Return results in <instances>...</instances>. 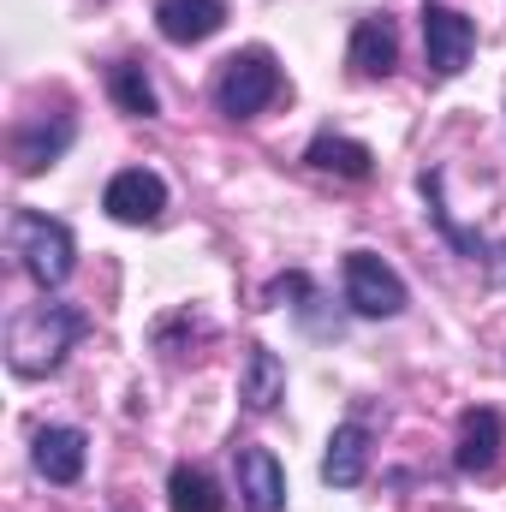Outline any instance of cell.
Wrapping results in <instances>:
<instances>
[{
  "label": "cell",
  "mask_w": 506,
  "mask_h": 512,
  "mask_svg": "<svg viewBox=\"0 0 506 512\" xmlns=\"http://www.w3.org/2000/svg\"><path fill=\"white\" fill-rule=\"evenodd\" d=\"M108 90H114V102L126 108L131 120H155V114H161V96H155V84H149V72H143L137 60H120V66L108 72Z\"/></svg>",
  "instance_id": "cell-17"
},
{
  "label": "cell",
  "mask_w": 506,
  "mask_h": 512,
  "mask_svg": "<svg viewBox=\"0 0 506 512\" xmlns=\"http://www.w3.org/2000/svg\"><path fill=\"white\" fill-rule=\"evenodd\" d=\"M66 143H72V120H30L12 131V161L18 173H42L66 155Z\"/></svg>",
  "instance_id": "cell-13"
},
{
  "label": "cell",
  "mask_w": 506,
  "mask_h": 512,
  "mask_svg": "<svg viewBox=\"0 0 506 512\" xmlns=\"http://www.w3.org/2000/svg\"><path fill=\"white\" fill-rule=\"evenodd\" d=\"M84 453H90V441H84V429H72V423H48L42 435H36V471L48 477V483H78L84 477Z\"/></svg>",
  "instance_id": "cell-10"
},
{
  "label": "cell",
  "mask_w": 506,
  "mask_h": 512,
  "mask_svg": "<svg viewBox=\"0 0 506 512\" xmlns=\"http://www.w3.org/2000/svg\"><path fill=\"white\" fill-rule=\"evenodd\" d=\"M370 471V429L364 423H340L334 441H328V459H322V483L328 489H358Z\"/></svg>",
  "instance_id": "cell-11"
},
{
  "label": "cell",
  "mask_w": 506,
  "mask_h": 512,
  "mask_svg": "<svg viewBox=\"0 0 506 512\" xmlns=\"http://www.w3.org/2000/svg\"><path fill=\"white\" fill-rule=\"evenodd\" d=\"M423 191H429V215H435V227H441V233H447V239H453V245H459L465 256H483L477 233H465V227L447 215V203H441V173H423Z\"/></svg>",
  "instance_id": "cell-18"
},
{
  "label": "cell",
  "mask_w": 506,
  "mask_h": 512,
  "mask_svg": "<svg viewBox=\"0 0 506 512\" xmlns=\"http://www.w3.org/2000/svg\"><path fill=\"white\" fill-rule=\"evenodd\" d=\"M274 90H280L274 60H268L262 48H245V54H233V60L221 66V78H215V108H221L227 120H251V114H262V108L274 102Z\"/></svg>",
  "instance_id": "cell-3"
},
{
  "label": "cell",
  "mask_w": 506,
  "mask_h": 512,
  "mask_svg": "<svg viewBox=\"0 0 506 512\" xmlns=\"http://www.w3.org/2000/svg\"><path fill=\"white\" fill-rule=\"evenodd\" d=\"M346 298H352L358 316H399L405 310V280L376 251H352L346 256Z\"/></svg>",
  "instance_id": "cell-5"
},
{
  "label": "cell",
  "mask_w": 506,
  "mask_h": 512,
  "mask_svg": "<svg viewBox=\"0 0 506 512\" xmlns=\"http://www.w3.org/2000/svg\"><path fill=\"white\" fill-rule=\"evenodd\" d=\"M167 507L173 512H227V495H221V483L203 465H179L167 477Z\"/></svg>",
  "instance_id": "cell-16"
},
{
  "label": "cell",
  "mask_w": 506,
  "mask_h": 512,
  "mask_svg": "<svg viewBox=\"0 0 506 512\" xmlns=\"http://www.w3.org/2000/svg\"><path fill=\"white\" fill-rule=\"evenodd\" d=\"M501 447H506L501 411H489V405H471V411L459 417V447H453V465H459L465 477H489V471L501 465Z\"/></svg>",
  "instance_id": "cell-7"
},
{
  "label": "cell",
  "mask_w": 506,
  "mask_h": 512,
  "mask_svg": "<svg viewBox=\"0 0 506 512\" xmlns=\"http://www.w3.org/2000/svg\"><path fill=\"white\" fill-rule=\"evenodd\" d=\"M102 209H108L114 221H126V227H149V221H161V209H167V185H161V173H149V167H126V173L108 179Z\"/></svg>",
  "instance_id": "cell-6"
},
{
  "label": "cell",
  "mask_w": 506,
  "mask_h": 512,
  "mask_svg": "<svg viewBox=\"0 0 506 512\" xmlns=\"http://www.w3.org/2000/svg\"><path fill=\"white\" fill-rule=\"evenodd\" d=\"M304 161H310L316 173H334V179H370V173H376L370 143H358V137H334V131H322V137L310 143Z\"/></svg>",
  "instance_id": "cell-15"
},
{
  "label": "cell",
  "mask_w": 506,
  "mask_h": 512,
  "mask_svg": "<svg viewBox=\"0 0 506 512\" xmlns=\"http://www.w3.org/2000/svg\"><path fill=\"white\" fill-rule=\"evenodd\" d=\"M495 268H501V280H506V245H501V251H495Z\"/></svg>",
  "instance_id": "cell-19"
},
{
  "label": "cell",
  "mask_w": 506,
  "mask_h": 512,
  "mask_svg": "<svg viewBox=\"0 0 506 512\" xmlns=\"http://www.w3.org/2000/svg\"><path fill=\"white\" fill-rule=\"evenodd\" d=\"M352 66H358L364 78H387V72L399 66V30H393L387 12L364 18V24L352 30Z\"/></svg>",
  "instance_id": "cell-14"
},
{
  "label": "cell",
  "mask_w": 506,
  "mask_h": 512,
  "mask_svg": "<svg viewBox=\"0 0 506 512\" xmlns=\"http://www.w3.org/2000/svg\"><path fill=\"white\" fill-rule=\"evenodd\" d=\"M6 245H12L18 268H24L42 292L60 286V280L72 274V262H78V245H72L66 221H54V215H42V209H18L12 227H6Z\"/></svg>",
  "instance_id": "cell-2"
},
{
  "label": "cell",
  "mask_w": 506,
  "mask_h": 512,
  "mask_svg": "<svg viewBox=\"0 0 506 512\" xmlns=\"http://www.w3.org/2000/svg\"><path fill=\"white\" fill-rule=\"evenodd\" d=\"M155 24H161L167 42L191 48V42H209L227 24V0H155Z\"/></svg>",
  "instance_id": "cell-8"
},
{
  "label": "cell",
  "mask_w": 506,
  "mask_h": 512,
  "mask_svg": "<svg viewBox=\"0 0 506 512\" xmlns=\"http://www.w3.org/2000/svg\"><path fill=\"white\" fill-rule=\"evenodd\" d=\"M78 334H84V310H78V304H54V298L24 304V310L6 322V364H12L18 376H48V370H60V358L78 346Z\"/></svg>",
  "instance_id": "cell-1"
},
{
  "label": "cell",
  "mask_w": 506,
  "mask_h": 512,
  "mask_svg": "<svg viewBox=\"0 0 506 512\" xmlns=\"http://www.w3.org/2000/svg\"><path fill=\"white\" fill-rule=\"evenodd\" d=\"M239 399H245V411H251V417H268V411L286 399V364H280L268 346H251V352H245Z\"/></svg>",
  "instance_id": "cell-12"
},
{
  "label": "cell",
  "mask_w": 506,
  "mask_h": 512,
  "mask_svg": "<svg viewBox=\"0 0 506 512\" xmlns=\"http://www.w3.org/2000/svg\"><path fill=\"white\" fill-rule=\"evenodd\" d=\"M239 501H245V512L286 507V471L268 447H239Z\"/></svg>",
  "instance_id": "cell-9"
},
{
  "label": "cell",
  "mask_w": 506,
  "mask_h": 512,
  "mask_svg": "<svg viewBox=\"0 0 506 512\" xmlns=\"http://www.w3.org/2000/svg\"><path fill=\"white\" fill-rule=\"evenodd\" d=\"M423 54H429V72L435 78H459L477 54V24L459 12V6H423Z\"/></svg>",
  "instance_id": "cell-4"
}]
</instances>
